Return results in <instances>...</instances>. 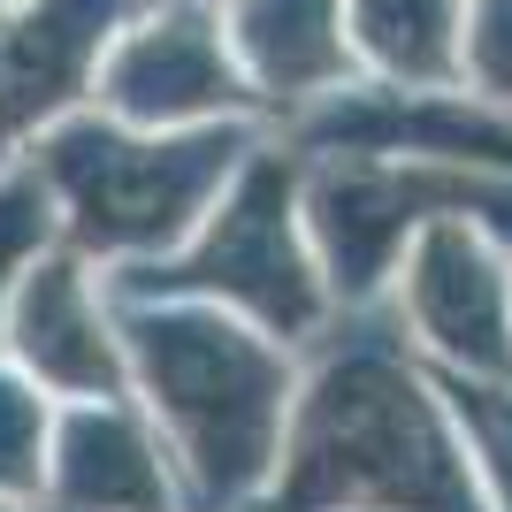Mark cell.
Listing matches in <instances>:
<instances>
[{
	"label": "cell",
	"instance_id": "12",
	"mask_svg": "<svg viewBox=\"0 0 512 512\" xmlns=\"http://www.w3.org/2000/svg\"><path fill=\"white\" fill-rule=\"evenodd\" d=\"M436 390H444L451 421L467 436V459L482 474L490 512H512V375H436Z\"/></svg>",
	"mask_w": 512,
	"mask_h": 512
},
{
	"label": "cell",
	"instance_id": "13",
	"mask_svg": "<svg viewBox=\"0 0 512 512\" xmlns=\"http://www.w3.org/2000/svg\"><path fill=\"white\" fill-rule=\"evenodd\" d=\"M46 245H62V207L46 192L39 161H31V153H8V161H0V314H8L23 268H31Z\"/></svg>",
	"mask_w": 512,
	"mask_h": 512
},
{
	"label": "cell",
	"instance_id": "1",
	"mask_svg": "<svg viewBox=\"0 0 512 512\" xmlns=\"http://www.w3.org/2000/svg\"><path fill=\"white\" fill-rule=\"evenodd\" d=\"M260 512H490L467 436L390 306H337L299 352V398Z\"/></svg>",
	"mask_w": 512,
	"mask_h": 512
},
{
	"label": "cell",
	"instance_id": "11",
	"mask_svg": "<svg viewBox=\"0 0 512 512\" xmlns=\"http://www.w3.org/2000/svg\"><path fill=\"white\" fill-rule=\"evenodd\" d=\"M344 39L383 92H459L467 0H344Z\"/></svg>",
	"mask_w": 512,
	"mask_h": 512
},
{
	"label": "cell",
	"instance_id": "6",
	"mask_svg": "<svg viewBox=\"0 0 512 512\" xmlns=\"http://www.w3.org/2000/svg\"><path fill=\"white\" fill-rule=\"evenodd\" d=\"M100 115L138 130H192V123H230L260 115L230 39H222V8L207 0H169L153 16L123 23L100 62Z\"/></svg>",
	"mask_w": 512,
	"mask_h": 512
},
{
	"label": "cell",
	"instance_id": "8",
	"mask_svg": "<svg viewBox=\"0 0 512 512\" xmlns=\"http://www.w3.org/2000/svg\"><path fill=\"white\" fill-rule=\"evenodd\" d=\"M123 31V0H16L0 23V161L77 115Z\"/></svg>",
	"mask_w": 512,
	"mask_h": 512
},
{
	"label": "cell",
	"instance_id": "4",
	"mask_svg": "<svg viewBox=\"0 0 512 512\" xmlns=\"http://www.w3.org/2000/svg\"><path fill=\"white\" fill-rule=\"evenodd\" d=\"M299 176H306V161L291 138H276V146L260 138L176 253L115 268L107 283L115 291H153V299H207V306H222V314L253 321V329L306 352L329 329L337 299H329L321 253L306 237Z\"/></svg>",
	"mask_w": 512,
	"mask_h": 512
},
{
	"label": "cell",
	"instance_id": "16",
	"mask_svg": "<svg viewBox=\"0 0 512 512\" xmlns=\"http://www.w3.org/2000/svg\"><path fill=\"white\" fill-rule=\"evenodd\" d=\"M0 512H46V505H23V497H0Z\"/></svg>",
	"mask_w": 512,
	"mask_h": 512
},
{
	"label": "cell",
	"instance_id": "2",
	"mask_svg": "<svg viewBox=\"0 0 512 512\" xmlns=\"http://www.w3.org/2000/svg\"><path fill=\"white\" fill-rule=\"evenodd\" d=\"M130 352V398L161 428L184 482V512H260L299 398V344L207 299L115 291Z\"/></svg>",
	"mask_w": 512,
	"mask_h": 512
},
{
	"label": "cell",
	"instance_id": "3",
	"mask_svg": "<svg viewBox=\"0 0 512 512\" xmlns=\"http://www.w3.org/2000/svg\"><path fill=\"white\" fill-rule=\"evenodd\" d=\"M253 146H260V130L245 115L192 123V130H138V123H115V115H62L23 153L39 161L46 192L62 207V245H77L85 260H100L115 276V268L176 253Z\"/></svg>",
	"mask_w": 512,
	"mask_h": 512
},
{
	"label": "cell",
	"instance_id": "10",
	"mask_svg": "<svg viewBox=\"0 0 512 512\" xmlns=\"http://www.w3.org/2000/svg\"><path fill=\"white\" fill-rule=\"evenodd\" d=\"M222 39H230L253 100L291 107V115L344 92L352 69H360L352 39H344V0H230Z\"/></svg>",
	"mask_w": 512,
	"mask_h": 512
},
{
	"label": "cell",
	"instance_id": "7",
	"mask_svg": "<svg viewBox=\"0 0 512 512\" xmlns=\"http://www.w3.org/2000/svg\"><path fill=\"white\" fill-rule=\"evenodd\" d=\"M0 352L54 406L130 398V352H123V321H115V283L77 245H46L23 268L16 299L0 314Z\"/></svg>",
	"mask_w": 512,
	"mask_h": 512
},
{
	"label": "cell",
	"instance_id": "15",
	"mask_svg": "<svg viewBox=\"0 0 512 512\" xmlns=\"http://www.w3.org/2000/svg\"><path fill=\"white\" fill-rule=\"evenodd\" d=\"M459 92L482 107H512V0H467V77Z\"/></svg>",
	"mask_w": 512,
	"mask_h": 512
},
{
	"label": "cell",
	"instance_id": "9",
	"mask_svg": "<svg viewBox=\"0 0 512 512\" xmlns=\"http://www.w3.org/2000/svg\"><path fill=\"white\" fill-rule=\"evenodd\" d=\"M46 512H184V482L138 398H77L54 413Z\"/></svg>",
	"mask_w": 512,
	"mask_h": 512
},
{
	"label": "cell",
	"instance_id": "14",
	"mask_svg": "<svg viewBox=\"0 0 512 512\" xmlns=\"http://www.w3.org/2000/svg\"><path fill=\"white\" fill-rule=\"evenodd\" d=\"M54 398H46L16 360H0V497L39 505L46 482V444H54Z\"/></svg>",
	"mask_w": 512,
	"mask_h": 512
},
{
	"label": "cell",
	"instance_id": "5",
	"mask_svg": "<svg viewBox=\"0 0 512 512\" xmlns=\"http://www.w3.org/2000/svg\"><path fill=\"white\" fill-rule=\"evenodd\" d=\"M421 367L436 375H512V253L467 214H436L406 245L383 291Z\"/></svg>",
	"mask_w": 512,
	"mask_h": 512
}]
</instances>
